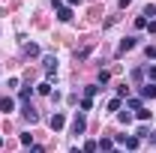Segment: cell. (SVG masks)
I'll use <instances>...</instances> for the list:
<instances>
[{"instance_id":"52a82bcc","label":"cell","mask_w":156,"mask_h":153,"mask_svg":"<svg viewBox=\"0 0 156 153\" xmlns=\"http://www.w3.org/2000/svg\"><path fill=\"white\" fill-rule=\"evenodd\" d=\"M24 117H27L30 123H39V111H36V108H30V105L24 108Z\"/></svg>"},{"instance_id":"7402d4cb","label":"cell","mask_w":156,"mask_h":153,"mask_svg":"<svg viewBox=\"0 0 156 153\" xmlns=\"http://www.w3.org/2000/svg\"><path fill=\"white\" fill-rule=\"evenodd\" d=\"M144 54H147V57H153V60H156V45H147V51H144Z\"/></svg>"},{"instance_id":"30bf717a","label":"cell","mask_w":156,"mask_h":153,"mask_svg":"<svg viewBox=\"0 0 156 153\" xmlns=\"http://www.w3.org/2000/svg\"><path fill=\"white\" fill-rule=\"evenodd\" d=\"M111 147H114V141H111V138H102V141H99V150H102V153H108Z\"/></svg>"},{"instance_id":"ac0fdd59","label":"cell","mask_w":156,"mask_h":153,"mask_svg":"<svg viewBox=\"0 0 156 153\" xmlns=\"http://www.w3.org/2000/svg\"><path fill=\"white\" fill-rule=\"evenodd\" d=\"M93 108V99H81V111H90Z\"/></svg>"},{"instance_id":"4fadbf2b","label":"cell","mask_w":156,"mask_h":153,"mask_svg":"<svg viewBox=\"0 0 156 153\" xmlns=\"http://www.w3.org/2000/svg\"><path fill=\"white\" fill-rule=\"evenodd\" d=\"M99 150V141H87L84 144V153H96Z\"/></svg>"},{"instance_id":"9c48e42d","label":"cell","mask_w":156,"mask_h":153,"mask_svg":"<svg viewBox=\"0 0 156 153\" xmlns=\"http://www.w3.org/2000/svg\"><path fill=\"white\" fill-rule=\"evenodd\" d=\"M57 18L60 21H69V18H72V9H69V6H60V9H57Z\"/></svg>"},{"instance_id":"d6986e66","label":"cell","mask_w":156,"mask_h":153,"mask_svg":"<svg viewBox=\"0 0 156 153\" xmlns=\"http://www.w3.org/2000/svg\"><path fill=\"white\" fill-rule=\"evenodd\" d=\"M27 54H30V57H36V54H39V45H33V42H30V45H27Z\"/></svg>"},{"instance_id":"cb8c5ba5","label":"cell","mask_w":156,"mask_h":153,"mask_svg":"<svg viewBox=\"0 0 156 153\" xmlns=\"http://www.w3.org/2000/svg\"><path fill=\"white\" fill-rule=\"evenodd\" d=\"M147 30H150V33H156V18H153V21H147Z\"/></svg>"},{"instance_id":"7a4b0ae2","label":"cell","mask_w":156,"mask_h":153,"mask_svg":"<svg viewBox=\"0 0 156 153\" xmlns=\"http://www.w3.org/2000/svg\"><path fill=\"white\" fill-rule=\"evenodd\" d=\"M63 123H66V117H63V111H54L51 114V120H48V126L57 132V129H63Z\"/></svg>"},{"instance_id":"44dd1931","label":"cell","mask_w":156,"mask_h":153,"mask_svg":"<svg viewBox=\"0 0 156 153\" xmlns=\"http://www.w3.org/2000/svg\"><path fill=\"white\" fill-rule=\"evenodd\" d=\"M135 27H138V30H141V27H147V18H144V15H138V18H135Z\"/></svg>"},{"instance_id":"ffe728a7","label":"cell","mask_w":156,"mask_h":153,"mask_svg":"<svg viewBox=\"0 0 156 153\" xmlns=\"http://www.w3.org/2000/svg\"><path fill=\"white\" fill-rule=\"evenodd\" d=\"M120 123H132V114L129 111H120Z\"/></svg>"},{"instance_id":"8fae6325","label":"cell","mask_w":156,"mask_h":153,"mask_svg":"<svg viewBox=\"0 0 156 153\" xmlns=\"http://www.w3.org/2000/svg\"><path fill=\"white\" fill-rule=\"evenodd\" d=\"M126 108H132V111H141L144 105H141V99H129V102H126Z\"/></svg>"},{"instance_id":"2e32d148","label":"cell","mask_w":156,"mask_h":153,"mask_svg":"<svg viewBox=\"0 0 156 153\" xmlns=\"http://www.w3.org/2000/svg\"><path fill=\"white\" fill-rule=\"evenodd\" d=\"M84 93H87V99H90V96L99 93V87H96V84H90V87H84Z\"/></svg>"},{"instance_id":"8992f818","label":"cell","mask_w":156,"mask_h":153,"mask_svg":"<svg viewBox=\"0 0 156 153\" xmlns=\"http://www.w3.org/2000/svg\"><path fill=\"white\" fill-rule=\"evenodd\" d=\"M42 63H45V72H48V75H54V72H57V60H54V57H45Z\"/></svg>"},{"instance_id":"9a60e30c","label":"cell","mask_w":156,"mask_h":153,"mask_svg":"<svg viewBox=\"0 0 156 153\" xmlns=\"http://www.w3.org/2000/svg\"><path fill=\"white\" fill-rule=\"evenodd\" d=\"M21 144H27V147H33V135H30V132H24V135H21Z\"/></svg>"},{"instance_id":"e0dca14e","label":"cell","mask_w":156,"mask_h":153,"mask_svg":"<svg viewBox=\"0 0 156 153\" xmlns=\"http://www.w3.org/2000/svg\"><path fill=\"white\" fill-rule=\"evenodd\" d=\"M117 108H120V96H114V99L108 102V111H117Z\"/></svg>"},{"instance_id":"7c38bea8","label":"cell","mask_w":156,"mask_h":153,"mask_svg":"<svg viewBox=\"0 0 156 153\" xmlns=\"http://www.w3.org/2000/svg\"><path fill=\"white\" fill-rule=\"evenodd\" d=\"M30 96H33V87H24V90H21V93H18V99H21V102H27Z\"/></svg>"},{"instance_id":"5bb4252c","label":"cell","mask_w":156,"mask_h":153,"mask_svg":"<svg viewBox=\"0 0 156 153\" xmlns=\"http://www.w3.org/2000/svg\"><path fill=\"white\" fill-rule=\"evenodd\" d=\"M138 120H141V123H147V120H150V111H147V108H141V111H138Z\"/></svg>"},{"instance_id":"5b68a950","label":"cell","mask_w":156,"mask_h":153,"mask_svg":"<svg viewBox=\"0 0 156 153\" xmlns=\"http://www.w3.org/2000/svg\"><path fill=\"white\" fill-rule=\"evenodd\" d=\"M132 48H135V39H132V36H126L123 42H120V48H117V54H126V51H132Z\"/></svg>"},{"instance_id":"603a6c76","label":"cell","mask_w":156,"mask_h":153,"mask_svg":"<svg viewBox=\"0 0 156 153\" xmlns=\"http://www.w3.org/2000/svg\"><path fill=\"white\" fill-rule=\"evenodd\" d=\"M147 78H153V81H156V66H147Z\"/></svg>"},{"instance_id":"277c9868","label":"cell","mask_w":156,"mask_h":153,"mask_svg":"<svg viewBox=\"0 0 156 153\" xmlns=\"http://www.w3.org/2000/svg\"><path fill=\"white\" fill-rule=\"evenodd\" d=\"M12 108H15V99H12V96H3V99H0V111H3V114H12Z\"/></svg>"},{"instance_id":"484cf974","label":"cell","mask_w":156,"mask_h":153,"mask_svg":"<svg viewBox=\"0 0 156 153\" xmlns=\"http://www.w3.org/2000/svg\"><path fill=\"white\" fill-rule=\"evenodd\" d=\"M129 3H132V0H120V9H126V6H129Z\"/></svg>"},{"instance_id":"83f0119b","label":"cell","mask_w":156,"mask_h":153,"mask_svg":"<svg viewBox=\"0 0 156 153\" xmlns=\"http://www.w3.org/2000/svg\"><path fill=\"white\" fill-rule=\"evenodd\" d=\"M0 147H3V138H0Z\"/></svg>"},{"instance_id":"4316f807","label":"cell","mask_w":156,"mask_h":153,"mask_svg":"<svg viewBox=\"0 0 156 153\" xmlns=\"http://www.w3.org/2000/svg\"><path fill=\"white\" fill-rule=\"evenodd\" d=\"M66 3H69V6H78V3H81V0H66Z\"/></svg>"},{"instance_id":"3957f363","label":"cell","mask_w":156,"mask_h":153,"mask_svg":"<svg viewBox=\"0 0 156 153\" xmlns=\"http://www.w3.org/2000/svg\"><path fill=\"white\" fill-rule=\"evenodd\" d=\"M84 129H87V120H84V114H75V120H72V132L81 135Z\"/></svg>"},{"instance_id":"6da1fadb","label":"cell","mask_w":156,"mask_h":153,"mask_svg":"<svg viewBox=\"0 0 156 153\" xmlns=\"http://www.w3.org/2000/svg\"><path fill=\"white\" fill-rule=\"evenodd\" d=\"M117 141H120V144H123L126 150H135V147H138V141H141V138H138V135H117Z\"/></svg>"},{"instance_id":"d4e9b609","label":"cell","mask_w":156,"mask_h":153,"mask_svg":"<svg viewBox=\"0 0 156 153\" xmlns=\"http://www.w3.org/2000/svg\"><path fill=\"white\" fill-rule=\"evenodd\" d=\"M30 153H45V150H42L39 144H33V147H30Z\"/></svg>"},{"instance_id":"ba28073f","label":"cell","mask_w":156,"mask_h":153,"mask_svg":"<svg viewBox=\"0 0 156 153\" xmlns=\"http://www.w3.org/2000/svg\"><path fill=\"white\" fill-rule=\"evenodd\" d=\"M141 96L153 99V96H156V81H153V84H144V87H141Z\"/></svg>"},{"instance_id":"f1b7e54d","label":"cell","mask_w":156,"mask_h":153,"mask_svg":"<svg viewBox=\"0 0 156 153\" xmlns=\"http://www.w3.org/2000/svg\"><path fill=\"white\" fill-rule=\"evenodd\" d=\"M129 153H135V150H129Z\"/></svg>"}]
</instances>
